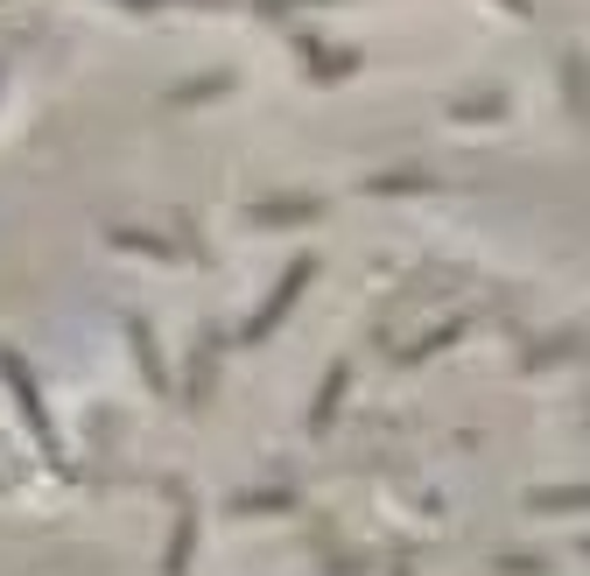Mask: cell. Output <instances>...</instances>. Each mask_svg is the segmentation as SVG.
<instances>
[{
	"label": "cell",
	"mask_w": 590,
	"mask_h": 576,
	"mask_svg": "<svg viewBox=\"0 0 590 576\" xmlns=\"http://www.w3.org/2000/svg\"><path fill=\"white\" fill-rule=\"evenodd\" d=\"M303 282H309V260H303V268H288V274H282V289H274V303H268V309H260V323H254V337H260V331H268V323H274V317H282V309L295 303V295H303Z\"/></svg>",
	"instance_id": "cell-1"
}]
</instances>
